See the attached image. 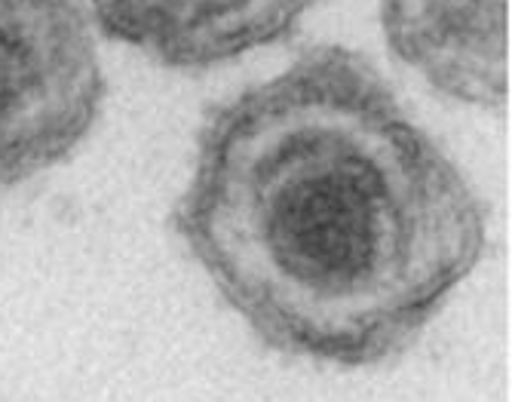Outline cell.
Returning <instances> with one entry per match:
<instances>
[{
	"label": "cell",
	"instance_id": "3957f363",
	"mask_svg": "<svg viewBox=\"0 0 512 402\" xmlns=\"http://www.w3.org/2000/svg\"><path fill=\"white\" fill-rule=\"evenodd\" d=\"M99 28L172 71H206L295 37L316 0H86Z\"/></svg>",
	"mask_w": 512,
	"mask_h": 402
},
{
	"label": "cell",
	"instance_id": "277c9868",
	"mask_svg": "<svg viewBox=\"0 0 512 402\" xmlns=\"http://www.w3.org/2000/svg\"><path fill=\"white\" fill-rule=\"evenodd\" d=\"M387 50L439 96L509 105V0H378Z\"/></svg>",
	"mask_w": 512,
	"mask_h": 402
},
{
	"label": "cell",
	"instance_id": "6da1fadb",
	"mask_svg": "<svg viewBox=\"0 0 512 402\" xmlns=\"http://www.w3.org/2000/svg\"><path fill=\"white\" fill-rule=\"evenodd\" d=\"M169 225L264 347L341 369L405 353L488 246L470 178L344 43L206 111Z\"/></svg>",
	"mask_w": 512,
	"mask_h": 402
},
{
	"label": "cell",
	"instance_id": "7a4b0ae2",
	"mask_svg": "<svg viewBox=\"0 0 512 402\" xmlns=\"http://www.w3.org/2000/svg\"><path fill=\"white\" fill-rule=\"evenodd\" d=\"M108 96L77 0H0V191L65 163Z\"/></svg>",
	"mask_w": 512,
	"mask_h": 402
}]
</instances>
